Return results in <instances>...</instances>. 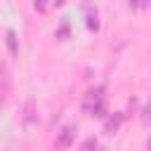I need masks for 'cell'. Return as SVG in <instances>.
<instances>
[{
	"label": "cell",
	"mask_w": 151,
	"mask_h": 151,
	"mask_svg": "<svg viewBox=\"0 0 151 151\" xmlns=\"http://www.w3.org/2000/svg\"><path fill=\"white\" fill-rule=\"evenodd\" d=\"M87 28L99 31V19H97V12H92V9H87Z\"/></svg>",
	"instance_id": "cell-6"
},
{
	"label": "cell",
	"mask_w": 151,
	"mask_h": 151,
	"mask_svg": "<svg viewBox=\"0 0 151 151\" xmlns=\"http://www.w3.org/2000/svg\"><path fill=\"white\" fill-rule=\"evenodd\" d=\"M33 109H35V101H33V99H28V101H26V113H24V123H26V127H31V125H33V118H35V116H33V113H35Z\"/></svg>",
	"instance_id": "cell-5"
},
{
	"label": "cell",
	"mask_w": 151,
	"mask_h": 151,
	"mask_svg": "<svg viewBox=\"0 0 151 151\" xmlns=\"http://www.w3.org/2000/svg\"><path fill=\"white\" fill-rule=\"evenodd\" d=\"M7 50L12 57H19V42H17V33L12 28H7Z\"/></svg>",
	"instance_id": "cell-4"
},
{
	"label": "cell",
	"mask_w": 151,
	"mask_h": 151,
	"mask_svg": "<svg viewBox=\"0 0 151 151\" xmlns=\"http://www.w3.org/2000/svg\"><path fill=\"white\" fill-rule=\"evenodd\" d=\"M120 125H123V113L116 111V113H111V116L104 120V132H106V134H116V132L120 130Z\"/></svg>",
	"instance_id": "cell-3"
},
{
	"label": "cell",
	"mask_w": 151,
	"mask_h": 151,
	"mask_svg": "<svg viewBox=\"0 0 151 151\" xmlns=\"http://www.w3.org/2000/svg\"><path fill=\"white\" fill-rule=\"evenodd\" d=\"M47 2H50V0H33V7H35L38 12H42V9L47 7Z\"/></svg>",
	"instance_id": "cell-9"
},
{
	"label": "cell",
	"mask_w": 151,
	"mask_h": 151,
	"mask_svg": "<svg viewBox=\"0 0 151 151\" xmlns=\"http://www.w3.org/2000/svg\"><path fill=\"white\" fill-rule=\"evenodd\" d=\"M139 5L144 7V5H146V0H130V7H132V9H137Z\"/></svg>",
	"instance_id": "cell-10"
},
{
	"label": "cell",
	"mask_w": 151,
	"mask_h": 151,
	"mask_svg": "<svg viewBox=\"0 0 151 151\" xmlns=\"http://www.w3.org/2000/svg\"><path fill=\"white\" fill-rule=\"evenodd\" d=\"M57 38H61V40H66V38H68V21H66V19H64V21H61V26L57 28Z\"/></svg>",
	"instance_id": "cell-7"
},
{
	"label": "cell",
	"mask_w": 151,
	"mask_h": 151,
	"mask_svg": "<svg viewBox=\"0 0 151 151\" xmlns=\"http://www.w3.org/2000/svg\"><path fill=\"white\" fill-rule=\"evenodd\" d=\"M64 2H66V0H54V5H57V7H61Z\"/></svg>",
	"instance_id": "cell-11"
},
{
	"label": "cell",
	"mask_w": 151,
	"mask_h": 151,
	"mask_svg": "<svg viewBox=\"0 0 151 151\" xmlns=\"http://www.w3.org/2000/svg\"><path fill=\"white\" fill-rule=\"evenodd\" d=\"M76 134H78V125H76V123H68V125H64V127L59 130V134H57V144H54V146H57L59 151L68 149V146L73 144Z\"/></svg>",
	"instance_id": "cell-2"
},
{
	"label": "cell",
	"mask_w": 151,
	"mask_h": 151,
	"mask_svg": "<svg viewBox=\"0 0 151 151\" xmlns=\"http://www.w3.org/2000/svg\"><path fill=\"white\" fill-rule=\"evenodd\" d=\"M104 92H106L104 85H94L83 94V111L87 116H94V118L106 116V94Z\"/></svg>",
	"instance_id": "cell-1"
},
{
	"label": "cell",
	"mask_w": 151,
	"mask_h": 151,
	"mask_svg": "<svg viewBox=\"0 0 151 151\" xmlns=\"http://www.w3.org/2000/svg\"><path fill=\"white\" fill-rule=\"evenodd\" d=\"M94 149H97V139H94V137L85 139V144H83V151H94Z\"/></svg>",
	"instance_id": "cell-8"
}]
</instances>
